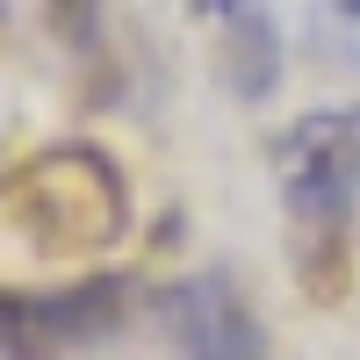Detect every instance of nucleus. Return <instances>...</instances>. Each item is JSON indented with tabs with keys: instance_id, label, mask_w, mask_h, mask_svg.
<instances>
[{
	"instance_id": "nucleus-7",
	"label": "nucleus",
	"mask_w": 360,
	"mask_h": 360,
	"mask_svg": "<svg viewBox=\"0 0 360 360\" xmlns=\"http://www.w3.org/2000/svg\"><path fill=\"white\" fill-rule=\"evenodd\" d=\"M332 8H339V15H346V22H360V0H332Z\"/></svg>"
},
{
	"instance_id": "nucleus-6",
	"label": "nucleus",
	"mask_w": 360,
	"mask_h": 360,
	"mask_svg": "<svg viewBox=\"0 0 360 360\" xmlns=\"http://www.w3.org/2000/svg\"><path fill=\"white\" fill-rule=\"evenodd\" d=\"M195 8L217 22V29H238V22H252V15H266V0H195Z\"/></svg>"
},
{
	"instance_id": "nucleus-3",
	"label": "nucleus",
	"mask_w": 360,
	"mask_h": 360,
	"mask_svg": "<svg viewBox=\"0 0 360 360\" xmlns=\"http://www.w3.org/2000/svg\"><path fill=\"white\" fill-rule=\"evenodd\" d=\"M123 303H130L123 274H79L58 288L0 281V360H51V353L94 346L101 332H115Z\"/></svg>"
},
{
	"instance_id": "nucleus-4",
	"label": "nucleus",
	"mask_w": 360,
	"mask_h": 360,
	"mask_svg": "<svg viewBox=\"0 0 360 360\" xmlns=\"http://www.w3.org/2000/svg\"><path fill=\"white\" fill-rule=\"evenodd\" d=\"M159 317V346L166 360H274L266 353V324L252 310V295L238 288L217 266H195V274H173L152 295Z\"/></svg>"
},
{
	"instance_id": "nucleus-5",
	"label": "nucleus",
	"mask_w": 360,
	"mask_h": 360,
	"mask_svg": "<svg viewBox=\"0 0 360 360\" xmlns=\"http://www.w3.org/2000/svg\"><path fill=\"white\" fill-rule=\"evenodd\" d=\"M51 15L72 37V51H94V37H101V0H51Z\"/></svg>"
},
{
	"instance_id": "nucleus-2",
	"label": "nucleus",
	"mask_w": 360,
	"mask_h": 360,
	"mask_svg": "<svg viewBox=\"0 0 360 360\" xmlns=\"http://www.w3.org/2000/svg\"><path fill=\"white\" fill-rule=\"evenodd\" d=\"M281 209H288V252L303 266L310 295H339L353 259V209H360V101L295 115L274 144Z\"/></svg>"
},
{
	"instance_id": "nucleus-1",
	"label": "nucleus",
	"mask_w": 360,
	"mask_h": 360,
	"mask_svg": "<svg viewBox=\"0 0 360 360\" xmlns=\"http://www.w3.org/2000/svg\"><path fill=\"white\" fill-rule=\"evenodd\" d=\"M0 231L37 266H94L130 231V180L94 144L37 152L0 180Z\"/></svg>"
}]
</instances>
